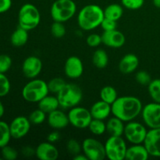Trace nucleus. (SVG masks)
I'll return each mask as SVG.
<instances>
[{"mask_svg": "<svg viewBox=\"0 0 160 160\" xmlns=\"http://www.w3.org/2000/svg\"><path fill=\"white\" fill-rule=\"evenodd\" d=\"M112 113L123 122H130L142 113V103L134 96L118 97L111 105Z\"/></svg>", "mask_w": 160, "mask_h": 160, "instance_id": "1", "label": "nucleus"}, {"mask_svg": "<svg viewBox=\"0 0 160 160\" xmlns=\"http://www.w3.org/2000/svg\"><path fill=\"white\" fill-rule=\"evenodd\" d=\"M104 18V10L99 6L89 4L80 10L78 23L81 29L87 31H92L101 25Z\"/></svg>", "mask_w": 160, "mask_h": 160, "instance_id": "2", "label": "nucleus"}, {"mask_svg": "<svg viewBox=\"0 0 160 160\" xmlns=\"http://www.w3.org/2000/svg\"><path fill=\"white\" fill-rule=\"evenodd\" d=\"M59 107L71 109L78 106L82 100L83 94L81 88L75 84H67L65 87L56 95Z\"/></svg>", "mask_w": 160, "mask_h": 160, "instance_id": "3", "label": "nucleus"}, {"mask_svg": "<svg viewBox=\"0 0 160 160\" xmlns=\"http://www.w3.org/2000/svg\"><path fill=\"white\" fill-rule=\"evenodd\" d=\"M41 20V15L39 10L34 5L26 3L23 5L18 12L19 27L31 31L38 26Z\"/></svg>", "mask_w": 160, "mask_h": 160, "instance_id": "4", "label": "nucleus"}, {"mask_svg": "<svg viewBox=\"0 0 160 160\" xmlns=\"http://www.w3.org/2000/svg\"><path fill=\"white\" fill-rule=\"evenodd\" d=\"M48 84L41 79L30 81L22 90L23 99L29 102H38L44 97L48 95Z\"/></svg>", "mask_w": 160, "mask_h": 160, "instance_id": "5", "label": "nucleus"}, {"mask_svg": "<svg viewBox=\"0 0 160 160\" xmlns=\"http://www.w3.org/2000/svg\"><path fill=\"white\" fill-rule=\"evenodd\" d=\"M77 6L73 0H56L51 6V17L54 21H67L74 16Z\"/></svg>", "mask_w": 160, "mask_h": 160, "instance_id": "6", "label": "nucleus"}, {"mask_svg": "<svg viewBox=\"0 0 160 160\" xmlns=\"http://www.w3.org/2000/svg\"><path fill=\"white\" fill-rule=\"evenodd\" d=\"M106 157L110 160H123L128 147L122 136H110L105 144Z\"/></svg>", "mask_w": 160, "mask_h": 160, "instance_id": "7", "label": "nucleus"}, {"mask_svg": "<svg viewBox=\"0 0 160 160\" xmlns=\"http://www.w3.org/2000/svg\"><path fill=\"white\" fill-rule=\"evenodd\" d=\"M82 151L88 160H103L106 157L105 145L92 138L83 141Z\"/></svg>", "mask_w": 160, "mask_h": 160, "instance_id": "8", "label": "nucleus"}, {"mask_svg": "<svg viewBox=\"0 0 160 160\" xmlns=\"http://www.w3.org/2000/svg\"><path fill=\"white\" fill-rule=\"evenodd\" d=\"M68 118L70 124L78 129L88 128L91 121L93 119L90 110L78 106L70 109L68 112Z\"/></svg>", "mask_w": 160, "mask_h": 160, "instance_id": "9", "label": "nucleus"}, {"mask_svg": "<svg viewBox=\"0 0 160 160\" xmlns=\"http://www.w3.org/2000/svg\"><path fill=\"white\" fill-rule=\"evenodd\" d=\"M147 132L143 124L138 122L130 121L125 125L123 134L128 142L133 145H137L144 143Z\"/></svg>", "mask_w": 160, "mask_h": 160, "instance_id": "10", "label": "nucleus"}, {"mask_svg": "<svg viewBox=\"0 0 160 160\" xmlns=\"http://www.w3.org/2000/svg\"><path fill=\"white\" fill-rule=\"evenodd\" d=\"M142 116L150 129L160 128V103L153 102L145 105L142 109Z\"/></svg>", "mask_w": 160, "mask_h": 160, "instance_id": "11", "label": "nucleus"}, {"mask_svg": "<svg viewBox=\"0 0 160 160\" xmlns=\"http://www.w3.org/2000/svg\"><path fill=\"white\" fill-rule=\"evenodd\" d=\"M31 123L28 117H17L12 120L9 124L11 136L12 138L20 139L25 137L31 129Z\"/></svg>", "mask_w": 160, "mask_h": 160, "instance_id": "12", "label": "nucleus"}, {"mask_svg": "<svg viewBox=\"0 0 160 160\" xmlns=\"http://www.w3.org/2000/svg\"><path fill=\"white\" fill-rule=\"evenodd\" d=\"M143 144L149 156L160 157V128L150 129L147 132Z\"/></svg>", "mask_w": 160, "mask_h": 160, "instance_id": "13", "label": "nucleus"}, {"mask_svg": "<svg viewBox=\"0 0 160 160\" xmlns=\"http://www.w3.org/2000/svg\"><path fill=\"white\" fill-rule=\"evenodd\" d=\"M42 70V62L37 56H29L23 61L22 72L27 78L34 79Z\"/></svg>", "mask_w": 160, "mask_h": 160, "instance_id": "14", "label": "nucleus"}, {"mask_svg": "<svg viewBox=\"0 0 160 160\" xmlns=\"http://www.w3.org/2000/svg\"><path fill=\"white\" fill-rule=\"evenodd\" d=\"M84 72V66L81 59L77 56H70L66 60L64 73L70 79L79 78Z\"/></svg>", "mask_w": 160, "mask_h": 160, "instance_id": "15", "label": "nucleus"}, {"mask_svg": "<svg viewBox=\"0 0 160 160\" xmlns=\"http://www.w3.org/2000/svg\"><path fill=\"white\" fill-rule=\"evenodd\" d=\"M102 43L110 48H120L126 42L124 34L117 29L104 31L102 34Z\"/></svg>", "mask_w": 160, "mask_h": 160, "instance_id": "16", "label": "nucleus"}, {"mask_svg": "<svg viewBox=\"0 0 160 160\" xmlns=\"http://www.w3.org/2000/svg\"><path fill=\"white\" fill-rule=\"evenodd\" d=\"M35 156L41 160H56L59 157V151L51 142H42L35 148Z\"/></svg>", "mask_w": 160, "mask_h": 160, "instance_id": "17", "label": "nucleus"}, {"mask_svg": "<svg viewBox=\"0 0 160 160\" xmlns=\"http://www.w3.org/2000/svg\"><path fill=\"white\" fill-rule=\"evenodd\" d=\"M48 123L52 128L55 130H61L67 128L70 123L68 115L62 110L56 109L48 113Z\"/></svg>", "mask_w": 160, "mask_h": 160, "instance_id": "18", "label": "nucleus"}, {"mask_svg": "<svg viewBox=\"0 0 160 160\" xmlns=\"http://www.w3.org/2000/svg\"><path fill=\"white\" fill-rule=\"evenodd\" d=\"M90 112L93 119L104 120L112 112V106L106 102L100 100L96 102L91 107Z\"/></svg>", "mask_w": 160, "mask_h": 160, "instance_id": "19", "label": "nucleus"}, {"mask_svg": "<svg viewBox=\"0 0 160 160\" xmlns=\"http://www.w3.org/2000/svg\"><path fill=\"white\" fill-rule=\"evenodd\" d=\"M139 60L134 54H127L120 59L119 62V70L123 74H130L137 70Z\"/></svg>", "mask_w": 160, "mask_h": 160, "instance_id": "20", "label": "nucleus"}, {"mask_svg": "<svg viewBox=\"0 0 160 160\" xmlns=\"http://www.w3.org/2000/svg\"><path fill=\"white\" fill-rule=\"evenodd\" d=\"M149 154L145 146L142 144L133 145L127 149L125 159L128 160H146Z\"/></svg>", "mask_w": 160, "mask_h": 160, "instance_id": "21", "label": "nucleus"}, {"mask_svg": "<svg viewBox=\"0 0 160 160\" xmlns=\"http://www.w3.org/2000/svg\"><path fill=\"white\" fill-rule=\"evenodd\" d=\"M106 124V131L110 136H122L124 133L125 125L123 121L114 117L109 119Z\"/></svg>", "mask_w": 160, "mask_h": 160, "instance_id": "22", "label": "nucleus"}, {"mask_svg": "<svg viewBox=\"0 0 160 160\" xmlns=\"http://www.w3.org/2000/svg\"><path fill=\"white\" fill-rule=\"evenodd\" d=\"M59 107V103L57 96L56 97L48 95L38 102V108L46 114L50 113L56 109H58Z\"/></svg>", "mask_w": 160, "mask_h": 160, "instance_id": "23", "label": "nucleus"}, {"mask_svg": "<svg viewBox=\"0 0 160 160\" xmlns=\"http://www.w3.org/2000/svg\"><path fill=\"white\" fill-rule=\"evenodd\" d=\"M28 31L23 28L18 27L10 37V42L13 46L21 47L23 46L28 42Z\"/></svg>", "mask_w": 160, "mask_h": 160, "instance_id": "24", "label": "nucleus"}, {"mask_svg": "<svg viewBox=\"0 0 160 160\" xmlns=\"http://www.w3.org/2000/svg\"><path fill=\"white\" fill-rule=\"evenodd\" d=\"M103 10H104V16L106 18L111 19L116 21L120 20L123 14V6L117 3L109 5Z\"/></svg>", "mask_w": 160, "mask_h": 160, "instance_id": "25", "label": "nucleus"}, {"mask_svg": "<svg viewBox=\"0 0 160 160\" xmlns=\"http://www.w3.org/2000/svg\"><path fill=\"white\" fill-rule=\"evenodd\" d=\"M92 62L97 68H106L109 62V56L106 52L103 49H97L92 56Z\"/></svg>", "mask_w": 160, "mask_h": 160, "instance_id": "26", "label": "nucleus"}, {"mask_svg": "<svg viewBox=\"0 0 160 160\" xmlns=\"http://www.w3.org/2000/svg\"><path fill=\"white\" fill-rule=\"evenodd\" d=\"M100 98L102 101L112 105L118 98V95H117V90L114 88L107 85L102 88L100 92Z\"/></svg>", "mask_w": 160, "mask_h": 160, "instance_id": "27", "label": "nucleus"}, {"mask_svg": "<svg viewBox=\"0 0 160 160\" xmlns=\"http://www.w3.org/2000/svg\"><path fill=\"white\" fill-rule=\"evenodd\" d=\"M11 138L9 125L6 122L0 120V148L9 145Z\"/></svg>", "mask_w": 160, "mask_h": 160, "instance_id": "28", "label": "nucleus"}, {"mask_svg": "<svg viewBox=\"0 0 160 160\" xmlns=\"http://www.w3.org/2000/svg\"><path fill=\"white\" fill-rule=\"evenodd\" d=\"M148 91L153 102L160 103V79L152 80L148 85Z\"/></svg>", "mask_w": 160, "mask_h": 160, "instance_id": "29", "label": "nucleus"}, {"mask_svg": "<svg viewBox=\"0 0 160 160\" xmlns=\"http://www.w3.org/2000/svg\"><path fill=\"white\" fill-rule=\"evenodd\" d=\"M88 129L95 135H102L106 132V124L103 120L92 119L88 126Z\"/></svg>", "mask_w": 160, "mask_h": 160, "instance_id": "30", "label": "nucleus"}, {"mask_svg": "<svg viewBox=\"0 0 160 160\" xmlns=\"http://www.w3.org/2000/svg\"><path fill=\"white\" fill-rule=\"evenodd\" d=\"M48 88L49 92L57 95L67 84L66 81L61 78H54L50 80L48 83Z\"/></svg>", "mask_w": 160, "mask_h": 160, "instance_id": "31", "label": "nucleus"}, {"mask_svg": "<svg viewBox=\"0 0 160 160\" xmlns=\"http://www.w3.org/2000/svg\"><path fill=\"white\" fill-rule=\"evenodd\" d=\"M28 119H29L31 124H42L46 119V113L38 108V109H35L30 113Z\"/></svg>", "mask_w": 160, "mask_h": 160, "instance_id": "32", "label": "nucleus"}, {"mask_svg": "<svg viewBox=\"0 0 160 160\" xmlns=\"http://www.w3.org/2000/svg\"><path fill=\"white\" fill-rule=\"evenodd\" d=\"M67 152L73 156L80 154L82 151V145L79 143L76 139H70L67 143Z\"/></svg>", "mask_w": 160, "mask_h": 160, "instance_id": "33", "label": "nucleus"}, {"mask_svg": "<svg viewBox=\"0 0 160 160\" xmlns=\"http://www.w3.org/2000/svg\"><path fill=\"white\" fill-rule=\"evenodd\" d=\"M51 33L56 38H61L66 34V28L61 22L54 21L51 26Z\"/></svg>", "mask_w": 160, "mask_h": 160, "instance_id": "34", "label": "nucleus"}, {"mask_svg": "<svg viewBox=\"0 0 160 160\" xmlns=\"http://www.w3.org/2000/svg\"><path fill=\"white\" fill-rule=\"evenodd\" d=\"M10 82L5 73H0V97H4L10 91Z\"/></svg>", "mask_w": 160, "mask_h": 160, "instance_id": "35", "label": "nucleus"}, {"mask_svg": "<svg viewBox=\"0 0 160 160\" xmlns=\"http://www.w3.org/2000/svg\"><path fill=\"white\" fill-rule=\"evenodd\" d=\"M1 153L2 159L6 160H15L18 156L17 150L8 145L2 148Z\"/></svg>", "mask_w": 160, "mask_h": 160, "instance_id": "36", "label": "nucleus"}, {"mask_svg": "<svg viewBox=\"0 0 160 160\" xmlns=\"http://www.w3.org/2000/svg\"><path fill=\"white\" fill-rule=\"evenodd\" d=\"M12 67V59L6 54H0V73H6Z\"/></svg>", "mask_w": 160, "mask_h": 160, "instance_id": "37", "label": "nucleus"}, {"mask_svg": "<svg viewBox=\"0 0 160 160\" xmlns=\"http://www.w3.org/2000/svg\"><path fill=\"white\" fill-rule=\"evenodd\" d=\"M145 0H121V4L126 9L136 10L143 6Z\"/></svg>", "mask_w": 160, "mask_h": 160, "instance_id": "38", "label": "nucleus"}, {"mask_svg": "<svg viewBox=\"0 0 160 160\" xmlns=\"http://www.w3.org/2000/svg\"><path fill=\"white\" fill-rule=\"evenodd\" d=\"M135 78L137 82L142 85H148L152 81V78L149 73L145 70H141V71L138 72L136 73Z\"/></svg>", "mask_w": 160, "mask_h": 160, "instance_id": "39", "label": "nucleus"}, {"mask_svg": "<svg viewBox=\"0 0 160 160\" xmlns=\"http://www.w3.org/2000/svg\"><path fill=\"white\" fill-rule=\"evenodd\" d=\"M117 21L113 20H111V19L106 18L105 17L103 19L102 22L101 23V28H102V30L104 31H113V30H116L117 28Z\"/></svg>", "mask_w": 160, "mask_h": 160, "instance_id": "40", "label": "nucleus"}, {"mask_svg": "<svg viewBox=\"0 0 160 160\" xmlns=\"http://www.w3.org/2000/svg\"><path fill=\"white\" fill-rule=\"evenodd\" d=\"M88 45L90 47H97L102 43V36H100L98 34H92L88 36L86 39Z\"/></svg>", "mask_w": 160, "mask_h": 160, "instance_id": "41", "label": "nucleus"}, {"mask_svg": "<svg viewBox=\"0 0 160 160\" xmlns=\"http://www.w3.org/2000/svg\"><path fill=\"white\" fill-rule=\"evenodd\" d=\"M12 6V0H0V13H4L9 10Z\"/></svg>", "mask_w": 160, "mask_h": 160, "instance_id": "42", "label": "nucleus"}, {"mask_svg": "<svg viewBox=\"0 0 160 160\" xmlns=\"http://www.w3.org/2000/svg\"><path fill=\"white\" fill-rule=\"evenodd\" d=\"M59 138H60V134L58 131H53V132L48 134V136H47V140H48V142H51V143L56 142Z\"/></svg>", "mask_w": 160, "mask_h": 160, "instance_id": "43", "label": "nucleus"}, {"mask_svg": "<svg viewBox=\"0 0 160 160\" xmlns=\"http://www.w3.org/2000/svg\"><path fill=\"white\" fill-rule=\"evenodd\" d=\"M22 153H23V156L29 157V156H32L33 155H35V149L30 146L23 147V149H22Z\"/></svg>", "mask_w": 160, "mask_h": 160, "instance_id": "44", "label": "nucleus"}, {"mask_svg": "<svg viewBox=\"0 0 160 160\" xmlns=\"http://www.w3.org/2000/svg\"><path fill=\"white\" fill-rule=\"evenodd\" d=\"M73 159L75 160H88V158L86 157V156L84 154H78L77 156H73Z\"/></svg>", "mask_w": 160, "mask_h": 160, "instance_id": "45", "label": "nucleus"}, {"mask_svg": "<svg viewBox=\"0 0 160 160\" xmlns=\"http://www.w3.org/2000/svg\"><path fill=\"white\" fill-rule=\"evenodd\" d=\"M5 113V108H4V106H3L2 102H1V100H0V119L2 118V117H3V115H4Z\"/></svg>", "mask_w": 160, "mask_h": 160, "instance_id": "46", "label": "nucleus"}, {"mask_svg": "<svg viewBox=\"0 0 160 160\" xmlns=\"http://www.w3.org/2000/svg\"><path fill=\"white\" fill-rule=\"evenodd\" d=\"M152 3L156 7L160 9V0H152Z\"/></svg>", "mask_w": 160, "mask_h": 160, "instance_id": "47", "label": "nucleus"}]
</instances>
